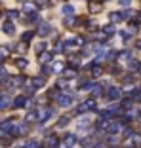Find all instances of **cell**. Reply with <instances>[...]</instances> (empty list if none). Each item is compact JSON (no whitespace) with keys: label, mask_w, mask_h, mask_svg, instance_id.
<instances>
[{"label":"cell","mask_w":141,"mask_h":148,"mask_svg":"<svg viewBox=\"0 0 141 148\" xmlns=\"http://www.w3.org/2000/svg\"><path fill=\"white\" fill-rule=\"evenodd\" d=\"M2 29H4L6 34H13V32H15V27H13L10 21H8V23H4V27H2Z\"/></svg>","instance_id":"cell-1"},{"label":"cell","mask_w":141,"mask_h":148,"mask_svg":"<svg viewBox=\"0 0 141 148\" xmlns=\"http://www.w3.org/2000/svg\"><path fill=\"white\" fill-rule=\"evenodd\" d=\"M48 31H50V27L44 23V25L40 27V36H46V34H48Z\"/></svg>","instance_id":"cell-2"},{"label":"cell","mask_w":141,"mask_h":148,"mask_svg":"<svg viewBox=\"0 0 141 148\" xmlns=\"http://www.w3.org/2000/svg\"><path fill=\"white\" fill-rule=\"evenodd\" d=\"M10 105V101H8V97H2L0 99V108H6V106Z\"/></svg>","instance_id":"cell-3"},{"label":"cell","mask_w":141,"mask_h":148,"mask_svg":"<svg viewBox=\"0 0 141 148\" xmlns=\"http://www.w3.org/2000/svg\"><path fill=\"white\" fill-rule=\"evenodd\" d=\"M107 97H109V99H118V89H111V93Z\"/></svg>","instance_id":"cell-4"},{"label":"cell","mask_w":141,"mask_h":148,"mask_svg":"<svg viewBox=\"0 0 141 148\" xmlns=\"http://www.w3.org/2000/svg\"><path fill=\"white\" fill-rule=\"evenodd\" d=\"M15 65H17L19 69H25V66H27V61H25V59H17V61H15Z\"/></svg>","instance_id":"cell-5"},{"label":"cell","mask_w":141,"mask_h":148,"mask_svg":"<svg viewBox=\"0 0 141 148\" xmlns=\"http://www.w3.org/2000/svg\"><path fill=\"white\" fill-rule=\"evenodd\" d=\"M25 105V97H17L15 99V106H23Z\"/></svg>","instance_id":"cell-6"},{"label":"cell","mask_w":141,"mask_h":148,"mask_svg":"<svg viewBox=\"0 0 141 148\" xmlns=\"http://www.w3.org/2000/svg\"><path fill=\"white\" fill-rule=\"evenodd\" d=\"M50 57H52L50 53H42V55H40V61H42V63H46V61H50Z\"/></svg>","instance_id":"cell-7"},{"label":"cell","mask_w":141,"mask_h":148,"mask_svg":"<svg viewBox=\"0 0 141 148\" xmlns=\"http://www.w3.org/2000/svg\"><path fill=\"white\" fill-rule=\"evenodd\" d=\"M4 57H8V49H6V48H0V59H4Z\"/></svg>","instance_id":"cell-8"},{"label":"cell","mask_w":141,"mask_h":148,"mask_svg":"<svg viewBox=\"0 0 141 148\" xmlns=\"http://www.w3.org/2000/svg\"><path fill=\"white\" fill-rule=\"evenodd\" d=\"M31 36H32V32H25V34H23V42H29Z\"/></svg>","instance_id":"cell-9"},{"label":"cell","mask_w":141,"mask_h":148,"mask_svg":"<svg viewBox=\"0 0 141 148\" xmlns=\"http://www.w3.org/2000/svg\"><path fill=\"white\" fill-rule=\"evenodd\" d=\"M63 13H67V15L73 13V6H65V8H63Z\"/></svg>","instance_id":"cell-10"},{"label":"cell","mask_w":141,"mask_h":148,"mask_svg":"<svg viewBox=\"0 0 141 148\" xmlns=\"http://www.w3.org/2000/svg\"><path fill=\"white\" fill-rule=\"evenodd\" d=\"M92 74H93V76H99V74H101V69H99V66H97V69H93Z\"/></svg>","instance_id":"cell-11"},{"label":"cell","mask_w":141,"mask_h":148,"mask_svg":"<svg viewBox=\"0 0 141 148\" xmlns=\"http://www.w3.org/2000/svg\"><path fill=\"white\" fill-rule=\"evenodd\" d=\"M90 10H92V12H99V10H101V6H97V4L93 6V4H92V6H90Z\"/></svg>","instance_id":"cell-12"},{"label":"cell","mask_w":141,"mask_h":148,"mask_svg":"<svg viewBox=\"0 0 141 148\" xmlns=\"http://www.w3.org/2000/svg\"><path fill=\"white\" fill-rule=\"evenodd\" d=\"M111 17H113V21H120V15H118V13H113Z\"/></svg>","instance_id":"cell-13"},{"label":"cell","mask_w":141,"mask_h":148,"mask_svg":"<svg viewBox=\"0 0 141 148\" xmlns=\"http://www.w3.org/2000/svg\"><path fill=\"white\" fill-rule=\"evenodd\" d=\"M27 148H38V144H36V143H29V144H27Z\"/></svg>","instance_id":"cell-14"},{"label":"cell","mask_w":141,"mask_h":148,"mask_svg":"<svg viewBox=\"0 0 141 148\" xmlns=\"http://www.w3.org/2000/svg\"><path fill=\"white\" fill-rule=\"evenodd\" d=\"M8 17H17V12H8Z\"/></svg>","instance_id":"cell-15"},{"label":"cell","mask_w":141,"mask_h":148,"mask_svg":"<svg viewBox=\"0 0 141 148\" xmlns=\"http://www.w3.org/2000/svg\"><path fill=\"white\" fill-rule=\"evenodd\" d=\"M128 2H130V0H120V4H122V6H128Z\"/></svg>","instance_id":"cell-16"},{"label":"cell","mask_w":141,"mask_h":148,"mask_svg":"<svg viewBox=\"0 0 141 148\" xmlns=\"http://www.w3.org/2000/svg\"><path fill=\"white\" fill-rule=\"evenodd\" d=\"M36 2H42V6H46V2H48V0H36Z\"/></svg>","instance_id":"cell-17"},{"label":"cell","mask_w":141,"mask_h":148,"mask_svg":"<svg viewBox=\"0 0 141 148\" xmlns=\"http://www.w3.org/2000/svg\"><path fill=\"white\" fill-rule=\"evenodd\" d=\"M139 70H141V65H139Z\"/></svg>","instance_id":"cell-18"}]
</instances>
